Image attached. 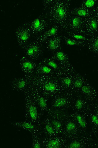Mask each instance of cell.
Masks as SVG:
<instances>
[{
    "instance_id": "cell-1",
    "label": "cell",
    "mask_w": 98,
    "mask_h": 148,
    "mask_svg": "<svg viewBox=\"0 0 98 148\" xmlns=\"http://www.w3.org/2000/svg\"><path fill=\"white\" fill-rule=\"evenodd\" d=\"M71 1L55 0L54 3L47 10L45 17L53 25L60 26L63 29L69 17Z\"/></svg>"
},
{
    "instance_id": "cell-2",
    "label": "cell",
    "mask_w": 98,
    "mask_h": 148,
    "mask_svg": "<svg viewBox=\"0 0 98 148\" xmlns=\"http://www.w3.org/2000/svg\"><path fill=\"white\" fill-rule=\"evenodd\" d=\"M30 83L47 97L56 96L64 90L55 75H34Z\"/></svg>"
},
{
    "instance_id": "cell-3",
    "label": "cell",
    "mask_w": 98,
    "mask_h": 148,
    "mask_svg": "<svg viewBox=\"0 0 98 148\" xmlns=\"http://www.w3.org/2000/svg\"><path fill=\"white\" fill-rule=\"evenodd\" d=\"M24 93L26 121L36 124L41 125L42 114L40 109L33 101L28 90Z\"/></svg>"
},
{
    "instance_id": "cell-4",
    "label": "cell",
    "mask_w": 98,
    "mask_h": 148,
    "mask_svg": "<svg viewBox=\"0 0 98 148\" xmlns=\"http://www.w3.org/2000/svg\"><path fill=\"white\" fill-rule=\"evenodd\" d=\"M84 22V18L70 15L64 29L66 30V32H70L89 37L85 29Z\"/></svg>"
},
{
    "instance_id": "cell-5",
    "label": "cell",
    "mask_w": 98,
    "mask_h": 148,
    "mask_svg": "<svg viewBox=\"0 0 98 148\" xmlns=\"http://www.w3.org/2000/svg\"><path fill=\"white\" fill-rule=\"evenodd\" d=\"M15 34L18 45L22 49L24 50L32 34L27 22L17 27Z\"/></svg>"
},
{
    "instance_id": "cell-6",
    "label": "cell",
    "mask_w": 98,
    "mask_h": 148,
    "mask_svg": "<svg viewBox=\"0 0 98 148\" xmlns=\"http://www.w3.org/2000/svg\"><path fill=\"white\" fill-rule=\"evenodd\" d=\"M28 90L33 101L39 107L42 114L47 109V97L41 93L30 83Z\"/></svg>"
},
{
    "instance_id": "cell-7",
    "label": "cell",
    "mask_w": 98,
    "mask_h": 148,
    "mask_svg": "<svg viewBox=\"0 0 98 148\" xmlns=\"http://www.w3.org/2000/svg\"><path fill=\"white\" fill-rule=\"evenodd\" d=\"M24 50L26 56L34 61L38 60L43 53L41 45L36 40L29 41Z\"/></svg>"
},
{
    "instance_id": "cell-8",
    "label": "cell",
    "mask_w": 98,
    "mask_h": 148,
    "mask_svg": "<svg viewBox=\"0 0 98 148\" xmlns=\"http://www.w3.org/2000/svg\"><path fill=\"white\" fill-rule=\"evenodd\" d=\"M32 34H39L45 32L48 26L47 18L43 16H40L33 21L27 22Z\"/></svg>"
},
{
    "instance_id": "cell-9",
    "label": "cell",
    "mask_w": 98,
    "mask_h": 148,
    "mask_svg": "<svg viewBox=\"0 0 98 148\" xmlns=\"http://www.w3.org/2000/svg\"><path fill=\"white\" fill-rule=\"evenodd\" d=\"M33 76L24 75L23 77L14 78L10 83L11 89L17 91L25 92L28 90L30 80Z\"/></svg>"
},
{
    "instance_id": "cell-10",
    "label": "cell",
    "mask_w": 98,
    "mask_h": 148,
    "mask_svg": "<svg viewBox=\"0 0 98 148\" xmlns=\"http://www.w3.org/2000/svg\"><path fill=\"white\" fill-rule=\"evenodd\" d=\"M11 125L14 127L21 128L29 132L31 134H36L40 136L42 131L41 125H37L27 121H14Z\"/></svg>"
},
{
    "instance_id": "cell-11",
    "label": "cell",
    "mask_w": 98,
    "mask_h": 148,
    "mask_svg": "<svg viewBox=\"0 0 98 148\" xmlns=\"http://www.w3.org/2000/svg\"><path fill=\"white\" fill-rule=\"evenodd\" d=\"M20 64L21 69L25 75H34L38 65L34 61L30 60L26 56H23L20 60Z\"/></svg>"
},
{
    "instance_id": "cell-12",
    "label": "cell",
    "mask_w": 98,
    "mask_h": 148,
    "mask_svg": "<svg viewBox=\"0 0 98 148\" xmlns=\"http://www.w3.org/2000/svg\"><path fill=\"white\" fill-rule=\"evenodd\" d=\"M84 29L90 38L98 35V21L95 14L84 18Z\"/></svg>"
},
{
    "instance_id": "cell-13",
    "label": "cell",
    "mask_w": 98,
    "mask_h": 148,
    "mask_svg": "<svg viewBox=\"0 0 98 148\" xmlns=\"http://www.w3.org/2000/svg\"><path fill=\"white\" fill-rule=\"evenodd\" d=\"M51 58L56 61L63 68V69L65 67L72 65L70 63L68 55L62 50L52 53Z\"/></svg>"
},
{
    "instance_id": "cell-14",
    "label": "cell",
    "mask_w": 98,
    "mask_h": 148,
    "mask_svg": "<svg viewBox=\"0 0 98 148\" xmlns=\"http://www.w3.org/2000/svg\"><path fill=\"white\" fill-rule=\"evenodd\" d=\"M61 35L58 34L49 38L45 42L46 50L53 53L62 49Z\"/></svg>"
},
{
    "instance_id": "cell-15",
    "label": "cell",
    "mask_w": 98,
    "mask_h": 148,
    "mask_svg": "<svg viewBox=\"0 0 98 148\" xmlns=\"http://www.w3.org/2000/svg\"><path fill=\"white\" fill-rule=\"evenodd\" d=\"M66 93H61L54 96L51 106L53 109H61L68 106L69 100Z\"/></svg>"
},
{
    "instance_id": "cell-16",
    "label": "cell",
    "mask_w": 98,
    "mask_h": 148,
    "mask_svg": "<svg viewBox=\"0 0 98 148\" xmlns=\"http://www.w3.org/2000/svg\"><path fill=\"white\" fill-rule=\"evenodd\" d=\"M59 30V26L54 25L43 34L36 36V40L39 42L41 45L43 44L49 38L58 35Z\"/></svg>"
},
{
    "instance_id": "cell-17",
    "label": "cell",
    "mask_w": 98,
    "mask_h": 148,
    "mask_svg": "<svg viewBox=\"0 0 98 148\" xmlns=\"http://www.w3.org/2000/svg\"><path fill=\"white\" fill-rule=\"evenodd\" d=\"M96 9L90 10L79 7L70 10V14L85 18L94 15Z\"/></svg>"
},
{
    "instance_id": "cell-18",
    "label": "cell",
    "mask_w": 98,
    "mask_h": 148,
    "mask_svg": "<svg viewBox=\"0 0 98 148\" xmlns=\"http://www.w3.org/2000/svg\"><path fill=\"white\" fill-rule=\"evenodd\" d=\"M39 64L45 65L51 68L55 71V75L62 71L63 70V68L56 61L51 58H46L43 59Z\"/></svg>"
},
{
    "instance_id": "cell-19",
    "label": "cell",
    "mask_w": 98,
    "mask_h": 148,
    "mask_svg": "<svg viewBox=\"0 0 98 148\" xmlns=\"http://www.w3.org/2000/svg\"><path fill=\"white\" fill-rule=\"evenodd\" d=\"M35 75H54L55 71L51 68L43 64H39L35 72Z\"/></svg>"
},
{
    "instance_id": "cell-20",
    "label": "cell",
    "mask_w": 98,
    "mask_h": 148,
    "mask_svg": "<svg viewBox=\"0 0 98 148\" xmlns=\"http://www.w3.org/2000/svg\"><path fill=\"white\" fill-rule=\"evenodd\" d=\"M41 142L42 147L58 148L62 145L61 139L58 138L48 139L47 140L44 139Z\"/></svg>"
},
{
    "instance_id": "cell-21",
    "label": "cell",
    "mask_w": 98,
    "mask_h": 148,
    "mask_svg": "<svg viewBox=\"0 0 98 148\" xmlns=\"http://www.w3.org/2000/svg\"><path fill=\"white\" fill-rule=\"evenodd\" d=\"M61 36L67 46L84 47L87 45L88 44L87 41L77 40L64 35H61Z\"/></svg>"
},
{
    "instance_id": "cell-22",
    "label": "cell",
    "mask_w": 98,
    "mask_h": 148,
    "mask_svg": "<svg viewBox=\"0 0 98 148\" xmlns=\"http://www.w3.org/2000/svg\"><path fill=\"white\" fill-rule=\"evenodd\" d=\"M42 131L50 136L56 135L57 132L51 124L50 121H45L44 122H41Z\"/></svg>"
},
{
    "instance_id": "cell-23",
    "label": "cell",
    "mask_w": 98,
    "mask_h": 148,
    "mask_svg": "<svg viewBox=\"0 0 98 148\" xmlns=\"http://www.w3.org/2000/svg\"><path fill=\"white\" fill-rule=\"evenodd\" d=\"M89 50L91 52L98 54V35L90 38L87 45Z\"/></svg>"
},
{
    "instance_id": "cell-24",
    "label": "cell",
    "mask_w": 98,
    "mask_h": 148,
    "mask_svg": "<svg viewBox=\"0 0 98 148\" xmlns=\"http://www.w3.org/2000/svg\"><path fill=\"white\" fill-rule=\"evenodd\" d=\"M98 2L97 0H84L79 7L90 10H95L96 8V6Z\"/></svg>"
},
{
    "instance_id": "cell-25",
    "label": "cell",
    "mask_w": 98,
    "mask_h": 148,
    "mask_svg": "<svg viewBox=\"0 0 98 148\" xmlns=\"http://www.w3.org/2000/svg\"><path fill=\"white\" fill-rule=\"evenodd\" d=\"M67 34L70 38L77 40L83 41L88 42L90 40V37L81 34L66 32Z\"/></svg>"
},
{
    "instance_id": "cell-26",
    "label": "cell",
    "mask_w": 98,
    "mask_h": 148,
    "mask_svg": "<svg viewBox=\"0 0 98 148\" xmlns=\"http://www.w3.org/2000/svg\"><path fill=\"white\" fill-rule=\"evenodd\" d=\"M49 114L53 118L60 120L64 118L65 113L62 109H53L49 111Z\"/></svg>"
},
{
    "instance_id": "cell-27",
    "label": "cell",
    "mask_w": 98,
    "mask_h": 148,
    "mask_svg": "<svg viewBox=\"0 0 98 148\" xmlns=\"http://www.w3.org/2000/svg\"><path fill=\"white\" fill-rule=\"evenodd\" d=\"M74 81H73V85L77 88H81L84 85L83 77L80 74L76 73L75 75Z\"/></svg>"
},
{
    "instance_id": "cell-28",
    "label": "cell",
    "mask_w": 98,
    "mask_h": 148,
    "mask_svg": "<svg viewBox=\"0 0 98 148\" xmlns=\"http://www.w3.org/2000/svg\"><path fill=\"white\" fill-rule=\"evenodd\" d=\"M32 138V147L34 148H41L42 147V142L40 138V135L36 134H31Z\"/></svg>"
},
{
    "instance_id": "cell-29",
    "label": "cell",
    "mask_w": 98,
    "mask_h": 148,
    "mask_svg": "<svg viewBox=\"0 0 98 148\" xmlns=\"http://www.w3.org/2000/svg\"><path fill=\"white\" fill-rule=\"evenodd\" d=\"M49 121L51 124L56 132L61 130L63 127V125L62 122L59 121V119L53 118Z\"/></svg>"
},
{
    "instance_id": "cell-30",
    "label": "cell",
    "mask_w": 98,
    "mask_h": 148,
    "mask_svg": "<svg viewBox=\"0 0 98 148\" xmlns=\"http://www.w3.org/2000/svg\"><path fill=\"white\" fill-rule=\"evenodd\" d=\"M55 1L54 0H45L43 1V10L44 11L47 10L54 3Z\"/></svg>"
},
{
    "instance_id": "cell-31",
    "label": "cell",
    "mask_w": 98,
    "mask_h": 148,
    "mask_svg": "<svg viewBox=\"0 0 98 148\" xmlns=\"http://www.w3.org/2000/svg\"><path fill=\"white\" fill-rule=\"evenodd\" d=\"M75 127L76 125L74 123L71 122L66 123L65 126L66 130L68 132H71L74 130Z\"/></svg>"
},
{
    "instance_id": "cell-32",
    "label": "cell",
    "mask_w": 98,
    "mask_h": 148,
    "mask_svg": "<svg viewBox=\"0 0 98 148\" xmlns=\"http://www.w3.org/2000/svg\"><path fill=\"white\" fill-rule=\"evenodd\" d=\"M83 93L86 95H90L92 92L91 89L89 86L87 85H84L81 88Z\"/></svg>"
},
{
    "instance_id": "cell-33",
    "label": "cell",
    "mask_w": 98,
    "mask_h": 148,
    "mask_svg": "<svg viewBox=\"0 0 98 148\" xmlns=\"http://www.w3.org/2000/svg\"><path fill=\"white\" fill-rule=\"evenodd\" d=\"M77 119L79 124L82 128H84L86 126V123L80 115H78L76 117Z\"/></svg>"
},
{
    "instance_id": "cell-34",
    "label": "cell",
    "mask_w": 98,
    "mask_h": 148,
    "mask_svg": "<svg viewBox=\"0 0 98 148\" xmlns=\"http://www.w3.org/2000/svg\"><path fill=\"white\" fill-rule=\"evenodd\" d=\"M75 106L77 109H81L83 106V103L82 100L80 99H78L76 102Z\"/></svg>"
},
{
    "instance_id": "cell-35",
    "label": "cell",
    "mask_w": 98,
    "mask_h": 148,
    "mask_svg": "<svg viewBox=\"0 0 98 148\" xmlns=\"http://www.w3.org/2000/svg\"><path fill=\"white\" fill-rule=\"evenodd\" d=\"M81 145L78 142L74 141L71 143L69 145V147L71 148H78L80 147Z\"/></svg>"
},
{
    "instance_id": "cell-36",
    "label": "cell",
    "mask_w": 98,
    "mask_h": 148,
    "mask_svg": "<svg viewBox=\"0 0 98 148\" xmlns=\"http://www.w3.org/2000/svg\"><path fill=\"white\" fill-rule=\"evenodd\" d=\"M91 119L93 122L95 124L98 125V116L94 115L92 116Z\"/></svg>"
},
{
    "instance_id": "cell-37",
    "label": "cell",
    "mask_w": 98,
    "mask_h": 148,
    "mask_svg": "<svg viewBox=\"0 0 98 148\" xmlns=\"http://www.w3.org/2000/svg\"><path fill=\"white\" fill-rule=\"evenodd\" d=\"M95 15H96L97 19L98 21V5L96 8L95 13Z\"/></svg>"
}]
</instances>
